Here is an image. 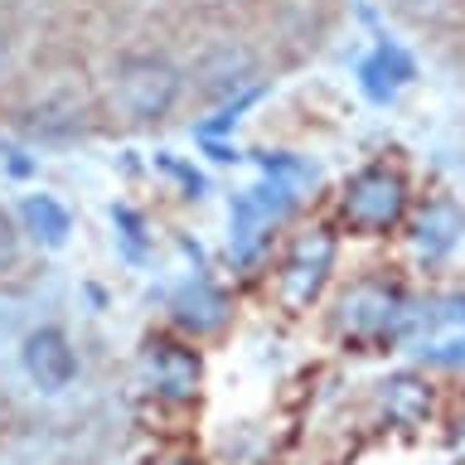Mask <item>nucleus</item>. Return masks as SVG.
<instances>
[{"label":"nucleus","mask_w":465,"mask_h":465,"mask_svg":"<svg viewBox=\"0 0 465 465\" xmlns=\"http://www.w3.org/2000/svg\"><path fill=\"white\" fill-rule=\"evenodd\" d=\"M25 218H29V228L35 232H44V242H64V232H68V213L58 209L54 199H29V209H25Z\"/></svg>","instance_id":"10"},{"label":"nucleus","mask_w":465,"mask_h":465,"mask_svg":"<svg viewBox=\"0 0 465 465\" xmlns=\"http://www.w3.org/2000/svg\"><path fill=\"white\" fill-rule=\"evenodd\" d=\"M407 180L402 170L392 165H363L354 180L344 184V199H340V218L349 232L359 238H378V232H392L407 218Z\"/></svg>","instance_id":"2"},{"label":"nucleus","mask_w":465,"mask_h":465,"mask_svg":"<svg viewBox=\"0 0 465 465\" xmlns=\"http://www.w3.org/2000/svg\"><path fill=\"white\" fill-rule=\"evenodd\" d=\"M170 465H194V460H170Z\"/></svg>","instance_id":"15"},{"label":"nucleus","mask_w":465,"mask_h":465,"mask_svg":"<svg viewBox=\"0 0 465 465\" xmlns=\"http://www.w3.org/2000/svg\"><path fill=\"white\" fill-rule=\"evenodd\" d=\"M257 68V54L247 49L238 39H213L209 49L194 58V68H189V78H194L199 97H228L232 87H242L252 78Z\"/></svg>","instance_id":"6"},{"label":"nucleus","mask_w":465,"mask_h":465,"mask_svg":"<svg viewBox=\"0 0 465 465\" xmlns=\"http://www.w3.org/2000/svg\"><path fill=\"white\" fill-rule=\"evenodd\" d=\"M180 93H184V73L160 54H126L112 68V107L136 126L170 116Z\"/></svg>","instance_id":"1"},{"label":"nucleus","mask_w":465,"mask_h":465,"mask_svg":"<svg viewBox=\"0 0 465 465\" xmlns=\"http://www.w3.org/2000/svg\"><path fill=\"white\" fill-rule=\"evenodd\" d=\"M5 54H10V39H5V29H0V64H5Z\"/></svg>","instance_id":"14"},{"label":"nucleus","mask_w":465,"mask_h":465,"mask_svg":"<svg viewBox=\"0 0 465 465\" xmlns=\"http://www.w3.org/2000/svg\"><path fill=\"white\" fill-rule=\"evenodd\" d=\"M20 363H25L29 383H35L39 392H64L73 378H78V354H73L68 334L54 330V325L29 334L25 349H20Z\"/></svg>","instance_id":"5"},{"label":"nucleus","mask_w":465,"mask_h":465,"mask_svg":"<svg viewBox=\"0 0 465 465\" xmlns=\"http://www.w3.org/2000/svg\"><path fill=\"white\" fill-rule=\"evenodd\" d=\"M407 301L392 282H378V276H363V282L344 286V296L334 301V330L354 344H378L388 340L392 330L402 325Z\"/></svg>","instance_id":"4"},{"label":"nucleus","mask_w":465,"mask_h":465,"mask_svg":"<svg viewBox=\"0 0 465 465\" xmlns=\"http://www.w3.org/2000/svg\"><path fill=\"white\" fill-rule=\"evenodd\" d=\"M392 15H402V20H427L431 10H441L446 0H383Z\"/></svg>","instance_id":"13"},{"label":"nucleus","mask_w":465,"mask_h":465,"mask_svg":"<svg viewBox=\"0 0 465 465\" xmlns=\"http://www.w3.org/2000/svg\"><path fill=\"white\" fill-rule=\"evenodd\" d=\"M436 218H441V203H436L431 213H421L417 218V247H427V252H446L450 242L460 238V228H465V218H456V223H436Z\"/></svg>","instance_id":"11"},{"label":"nucleus","mask_w":465,"mask_h":465,"mask_svg":"<svg viewBox=\"0 0 465 465\" xmlns=\"http://www.w3.org/2000/svg\"><path fill=\"white\" fill-rule=\"evenodd\" d=\"M20 257H25V228H20V218L0 203V276L20 267Z\"/></svg>","instance_id":"12"},{"label":"nucleus","mask_w":465,"mask_h":465,"mask_svg":"<svg viewBox=\"0 0 465 465\" xmlns=\"http://www.w3.org/2000/svg\"><path fill=\"white\" fill-rule=\"evenodd\" d=\"M334 252H340V242H334L330 228H301L291 238L282 267H276V301L291 315L311 311L320 301V291H325L330 272H334Z\"/></svg>","instance_id":"3"},{"label":"nucleus","mask_w":465,"mask_h":465,"mask_svg":"<svg viewBox=\"0 0 465 465\" xmlns=\"http://www.w3.org/2000/svg\"><path fill=\"white\" fill-rule=\"evenodd\" d=\"M83 97H73V93H49V97H39L35 107H29L25 116V126L35 131V136H73V131H83Z\"/></svg>","instance_id":"7"},{"label":"nucleus","mask_w":465,"mask_h":465,"mask_svg":"<svg viewBox=\"0 0 465 465\" xmlns=\"http://www.w3.org/2000/svg\"><path fill=\"white\" fill-rule=\"evenodd\" d=\"M155 383L170 392V398H189L199 383V354L194 349H184V344H155Z\"/></svg>","instance_id":"8"},{"label":"nucleus","mask_w":465,"mask_h":465,"mask_svg":"<svg viewBox=\"0 0 465 465\" xmlns=\"http://www.w3.org/2000/svg\"><path fill=\"white\" fill-rule=\"evenodd\" d=\"M378 402H383V412L392 421H402V427H417V421L431 412L427 388H421L412 373H398V378H388V383H378Z\"/></svg>","instance_id":"9"}]
</instances>
